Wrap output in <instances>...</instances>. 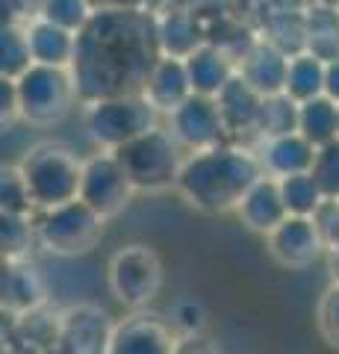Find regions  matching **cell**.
Returning a JSON list of instances; mask_svg holds the SVG:
<instances>
[{
    "label": "cell",
    "instance_id": "26",
    "mask_svg": "<svg viewBox=\"0 0 339 354\" xmlns=\"http://www.w3.org/2000/svg\"><path fill=\"white\" fill-rule=\"evenodd\" d=\"M307 50L325 62L339 59V9L313 3L307 9Z\"/></svg>",
    "mask_w": 339,
    "mask_h": 354
},
{
    "label": "cell",
    "instance_id": "2",
    "mask_svg": "<svg viewBox=\"0 0 339 354\" xmlns=\"http://www.w3.org/2000/svg\"><path fill=\"white\" fill-rule=\"evenodd\" d=\"M262 171V162L245 148L215 145L204 151H192V157L183 160L177 177V189L186 201L201 213H231L239 207L245 192L254 186Z\"/></svg>",
    "mask_w": 339,
    "mask_h": 354
},
{
    "label": "cell",
    "instance_id": "33",
    "mask_svg": "<svg viewBox=\"0 0 339 354\" xmlns=\"http://www.w3.org/2000/svg\"><path fill=\"white\" fill-rule=\"evenodd\" d=\"M310 171L316 180H319L325 198H339V139L327 142V145L316 151Z\"/></svg>",
    "mask_w": 339,
    "mask_h": 354
},
{
    "label": "cell",
    "instance_id": "18",
    "mask_svg": "<svg viewBox=\"0 0 339 354\" xmlns=\"http://www.w3.org/2000/svg\"><path fill=\"white\" fill-rule=\"evenodd\" d=\"M142 95L154 104L159 113H174L186 97L192 95V80H189V68H186V59L180 57H168L162 53L157 59V65L148 74V83L142 88Z\"/></svg>",
    "mask_w": 339,
    "mask_h": 354
},
{
    "label": "cell",
    "instance_id": "17",
    "mask_svg": "<svg viewBox=\"0 0 339 354\" xmlns=\"http://www.w3.org/2000/svg\"><path fill=\"white\" fill-rule=\"evenodd\" d=\"M0 301L9 316L30 313L36 307H45L48 301V283L39 274L36 266L27 260H6L3 266V281H0Z\"/></svg>",
    "mask_w": 339,
    "mask_h": 354
},
{
    "label": "cell",
    "instance_id": "11",
    "mask_svg": "<svg viewBox=\"0 0 339 354\" xmlns=\"http://www.w3.org/2000/svg\"><path fill=\"white\" fill-rule=\"evenodd\" d=\"M266 242H269L271 257L295 272L313 266L327 248L313 216H287L271 234H266Z\"/></svg>",
    "mask_w": 339,
    "mask_h": 354
},
{
    "label": "cell",
    "instance_id": "4",
    "mask_svg": "<svg viewBox=\"0 0 339 354\" xmlns=\"http://www.w3.org/2000/svg\"><path fill=\"white\" fill-rule=\"evenodd\" d=\"M18 86V115L32 127H50L71 113L80 101L77 80L71 68L62 65L32 62L30 68L15 80Z\"/></svg>",
    "mask_w": 339,
    "mask_h": 354
},
{
    "label": "cell",
    "instance_id": "31",
    "mask_svg": "<svg viewBox=\"0 0 339 354\" xmlns=\"http://www.w3.org/2000/svg\"><path fill=\"white\" fill-rule=\"evenodd\" d=\"M32 209H36V204H32L21 165H3V174H0V213H32Z\"/></svg>",
    "mask_w": 339,
    "mask_h": 354
},
{
    "label": "cell",
    "instance_id": "19",
    "mask_svg": "<svg viewBox=\"0 0 339 354\" xmlns=\"http://www.w3.org/2000/svg\"><path fill=\"white\" fill-rule=\"evenodd\" d=\"M316 151L319 148H316L301 130H292V133H283V136L262 139L260 162H262V171L266 174L287 177V174L310 171L313 160H316Z\"/></svg>",
    "mask_w": 339,
    "mask_h": 354
},
{
    "label": "cell",
    "instance_id": "39",
    "mask_svg": "<svg viewBox=\"0 0 339 354\" xmlns=\"http://www.w3.org/2000/svg\"><path fill=\"white\" fill-rule=\"evenodd\" d=\"M325 95H331L339 104V59L327 62V80H325Z\"/></svg>",
    "mask_w": 339,
    "mask_h": 354
},
{
    "label": "cell",
    "instance_id": "14",
    "mask_svg": "<svg viewBox=\"0 0 339 354\" xmlns=\"http://www.w3.org/2000/svg\"><path fill=\"white\" fill-rule=\"evenodd\" d=\"M289 59H292V53H287L280 44L262 36L239 57V74H242L262 97L280 95V92H287Z\"/></svg>",
    "mask_w": 339,
    "mask_h": 354
},
{
    "label": "cell",
    "instance_id": "35",
    "mask_svg": "<svg viewBox=\"0 0 339 354\" xmlns=\"http://www.w3.org/2000/svg\"><path fill=\"white\" fill-rule=\"evenodd\" d=\"M319 328L333 346H339V283L331 286L319 301Z\"/></svg>",
    "mask_w": 339,
    "mask_h": 354
},
{
    "label": "cell",
    "instance_id": "40",
    "mask_svg": "<svg viewBox=\"0 0 339 354\" xmlns=\"http://www.w3.org/2000/svg\"><path fill=\"white\" fill-rule=\"evenodd\" d=\"M327 254H331V272H333V278H336V283H339V242L327 248Z\"/></svg>",
    "mask_w": 339,
    "mask_h": 354
},
{
    "label": "cell",
    "instance_id": "37",
    "mask_svg": "<svg viewBox=\"0 0 339 354\" xmlns=\"http://www.w3.org/2000/svg\"><path fill=\"white\" fill-rule=\"evenodd\" d=\"M45 6V0H3V9L12 12V21L15 18H36Z\"/></svg>",
    "mask_w": 339,
    "mask_h": 354
},
{
    "label": "cell",
    "instance_id": "15",
    "mask_svg": "<svg viewBox=\"0 0 339 354\" xmlns=\"http://www.w3.org/2000/svg\"><path fill=\"white\" fill-rule=\"evenodd\" d=\"M157 36H159L162 53L186 59L192 50H198L206 41V30L201 15L192 6L171 3L157 12Z\"/></svg>",
    "mask_w": 339,
    "mask_h": 354
},
{
    "label": "cell",
    "instance_id": "28",
    "mask_svg": "<svg viewBox=\"0 0 339 354\" xmlns=\"http://www.w3.org/2000/svg\"><path fill=\"white\" fill-rule=\"evenodd\" d=\"M32 242H39L32 213L0 216V248H3V260H27Z\"/></svg>",
    "mask_w": 339,
    "mask_h": 354
},
{
    "label": "cell",
    "instance_id": "23",
    "mask_svg": "<svg viewBox=\"0 0 339 354\" xmlns=\"http://www.w3.org/2000/svg\"><path fill=\"white\" fill-rule=\"evenodd\" d=\"M298 130L316 148L339 139V104L331 95H319L304 101L298 109Z\"/></svg>",
    "mask_w": 339,
    "mask_h": 354
},
{
    "label": "cell",
    "instance_id": "6",
    "mask_svg": "<svg viewBox=\"0 0 339 354\" xmlns=\"http://www.w3.org/2000/svg\"><path fill=\"white\" fill-rule=\"evenodd\" d=\"M104 221L106 218L83 198L41 209V218L36 221L39 245L53 257H83L97 248L104 236Z\"/></svg>",
    "mask_w": 339,
    "mask_h": 354
},
{
    "label": "cell",
    "instance_id": "24",
    "mask_svg": "<svg viewBox=\"0 0 339 354\" xmlns=\"http://www.w3.org/2000/svg\"><path fill=\"white\" fill-rule=\"evenodd\" d=\"M325 80H327V62L322 57H316L313 50L292 53L287 71V95L304 104L310 97L325 95Z\"/></svg>",
    "mask_w": 339,
    "mask_h": 354
},
{
    "label": "cell",
    "instance_id": "10",
    "mask_svg": "<svg viewBox=\"0 0 339 354\" xmlns=\"http://www.w3.org/2000/svg\"><path fill=\"white\" fill-rule=\"evenodd\" d=\"M168 130L189 151L215 148L227 136V124L218 101L213 95H198V92H192L174 113H168Z\"/></svg>",
    "mask_w": 339,
    "mask_h": 354
},
{
    "label": "cell",
    "instance_id": "21",
    "mask_svg": "<svg viewBox=\"0 0 339 354\" xmlns=\"http://www.w3.org/2000/svg\"><path fill=\"white\" fill-rule=\"evenodd\" d=\"M186 68H189L192 92L215 97L224 88V83L236 74L239 62H233V57L224 48H218L213 41H204L198 50H192L186 57Z\"/></svg>",
    "mask_w": 339,
    "mask_h": 354
},
{
    "label": "cell",
    "instance_id": "13",
    "mask_svg": "<svg viewBox=\"0 0 339 354\" xmlns=\"http://www.w3.org/2000/svg\"><path fill=\"white\" fill-rule=\"evenodd\" d=\"M180 334L174 330L171 319L166 322L157 313H142V307L124 322H115L109 354H168L177 351Z\"/></svg>",
    "mask_w": 339,
    "mask_h": 354
},
{
    "label": "cell",
    "instance_id": "30",
    "mask_svg": "<svg viewBox=\"0 0 339 354\" xmlns=\"http://www.w3.org/2000/svg\"><path fill=\"white\" fill-rule=\"evenodd\" d=\"M32 62L36 59L30 50L27 27H18V21H6L3 32H0V74L18 80Z\"/></svg>",
    "mask_w": 339,
    "mask_h": 354
},
{
    "label": "cell",
    "instance_id": "7",
    "mask_svg": "<svg viewBox=\"0 0 339 354\" xmlns=\"http://www.w3.org/2000/svg\"><path fill=\"white\" fill-rule=\"evenodd\" d=\"M159 109L142 92L113 95L86 104V130L101 148H122L124 142L157 127Z\"/></svg>",
    "mask_w": 339,
    "mask_h": 354
},
{
    "label": "cell",
    "instance_id": "1",
    "mask_svg": "<svg viewBox=\"0 0 339 354\" xmlns=\"http://www.w3.org/2000/svg\"><path fill=\"white\" fill-rule=\"evenodd\" d=\"M162 57L154 9L95 12L77 32L71 74L83 104L142 92L151 68Z\"/></svg>",
    "mask_w": 339,
    "mask_h": 354
},
{
    "label": "cell",
    "instance_id": "5",
    "mask_svg": "<svg viewBox=\"0 0 339 354\" xmlns=\"http://www.w3.org/2000/svg\"><path fill=\"white\" fill-rule=\"evenodd\" d=\"M180 148L183 145L171 136V130L154 127L124 142L122 148H115V157L122 160L136 192H162L177 186V177L183 169Z\"/></svg>",
    "mask_w": 339,
    "mask_h": 354
},
{
    "label": "cell",
    "instance_id": "36",
    "mask_svg": "<svg viewBox=\"0 0 339 354\" xmlns=\"http://www.w3.org/2000/svg\"><path fill=\"white\" fill-rule=\"evenodd\" d=\"M313 218L322 230L327 248L336 245L339 242V198H325V201L319 204V209L313 213Z\"/></svg>",
    "mask_w": 339,
    "mask_h": 354
},
{
    "label": "cell",
    "instance_id": "27",
    "mask_svg": "<svg viewBox=\"0 0 339 354\" xmlns=\"http://www.w3.org/2000/svg\"><path fill=\"white\" fill-rule=\"evenodd\" d=\"M298 109H301V104L287 92L262 97L257 136L269 139V136H283V133L298 130Z\"/></svg>",
    "mask_w": 339,
    "mask_h": 354
},
{
    "label": "cell",
    "instance_id": "29",
    "mask_svg": "<svg viewBox=\"0 0 339 354\" xmlns=\"http://www.w3.org/2000/svg\"><path fill=\"white\" fill-rule=\"evenodd\" d=\"M278 180H280V192H283V201H287L289 216H313L325 201V192L319 180L313 177V171L287 174V177H278Z\"/></svg>",
    "mask_w": 339,
    "mask_h": 354
},
{
    "label": "cell",
    "instance_id": "22",
    "mask_svg": "<svg viewBox=\"0 0 339 354\" xmlns=\"http://www.w3.org/2000/svg\"><path fill=\"white\" fill-rule=\"evenodd\" d=\"M27 39H30V50L36 62L71 68L74 53H77V32L74 30H65L59 24H53V21L36 15L27 24Z\"/></svg>",
    "mask_w": 339,
    "mask_h": 354
},
{
    "label": "cell",
    "instance_id": "25",
    "mask_svg": "<svg viewBox=\"0 0 339 354\" xmlns=\"http://www.w3.org/2000/svg\"><path fill=\"white\" fill-rule=\"evenodd\" d=\"M15 328H12V339L24 342L27 351H57V339H59V313L50 316L45 313V307H36L30 313L12 316Z\"/></svg>",
    "mask_w": 339,
    "mask_h": 354
},
{
    "label": "cell",
    "instance_id": "41",
    "mask_svg": "<svg viewBox=\"0 0 339 354\" xmlns=\"http://www.w3.org/2000/svg\"><path fill=\"white\" fill-rule=\"evenodd\" d=\"M171 3H177V0H145V6L148 9H154V12H159V9H166Z\"/></svg>",
    "mask_w": 339,
    "mask_h": 354
},
{
    "label": "cell",
    "instance_id": "42",
    "mask_svg": "<svg viewBox=\"0 0 339 354\" xmlns=\"http://www.w3.org/2000/svg\"><path fill=\"white\" fill-rule=\"evenodd\" d=\"M313 3H319V6H327V9H339V0H313Z\"/></svg>",
    "mask_w": 339,
    "mask_h": 354
},
{
    "label": "cell",
    "instance_id": "16",
    "mask_svg": "<svg viewBox=\"0 0 339 354\" xmlns=\"http://www.w3.org/2000/svg\"><path fill=\"white\" fill-rule=\"evenodd\" d=\"M236 216L242 218V225L248 230H254V234H271V230L289 216L278 177L262 174L260 180L245 192L242 201H239Z\"/></svg>",
    "mask_w": 339,
    "mask_h": 354
},
{
    "label": "cell",
    "instance_id": "32",
    "mask_svg": "<svg viewBox=\"0 0 339 354\" xmlns=\"http://www.w3.org/2000/svg\"><path fill=\"white\" fill-rule=\"evenodd\" d=\"M39 15L53 21V24L65 27V30L80 32L86 24H89V18L95 12H92L89 0H45V6H41Z\"/></svg>",
    "mask_w": 339,
    "mask_h": 354
},
{
    "label": "cell",
    "instance_id": "38",
    "mask_svg": "<svg viewBox=\"0 0 339 354\" xmlns=\"http://www.w3.org/2000/svg\"><path fill=\"white\" fill-rule=\"evenodd\" d=\"M92 12H113V9H148L145 0H89Z\"/></svg>",
    "mask_w": 339,
    "mask_h": 354
},
{
    "label": "cell",
    "instance_id": "12",
    "mask_svg": "<svg viewBox=\"0 0 339 354\" xmlns=\"http://www.w3.org/2000/svg\"><path fill=\"white\" fill-rule=\"evenodd\" d=\"M115 322L97 304H74L59 313L57 351L65 354H97L109 351Z\"/></svg>",
    "mask_w": 339,
    "mask_h": 354
},
{
    "label": "cell",
    "instance_id": "20",
    "mask_svg": "<svg viewBox=\"0 0 339 354\" xmlns=\"http://www.w3.org/2000/svg\"><path fill=\"white\" fill-rule=\"evenodd\" d=\"M218 106H222V115H224V124H227V133H257V124H260V109H262V95L251 86L242 74L231 77L224 83V88L215 95Z\"/></svg>",
    "mask_w": 339,
    "mask_h": 354
},
{
    "label": "cell",
    "instance_id": "9",
    "mask_svg": "<svg viewBox=\"0 0 339 354\" xmlns=\"http://www.w3.org/2000/svg\"><path fill=\"white\" fill-rule=\"evenodd\" d=\"M136 186L130 183L122 160L115 157V151L95 153L83 162V183H80V198L92 209H97L104 218L118 216L130 204Z\"/></svg>",
    "mask_w": 339,
    "mask_h": 354
},
{
    "label": "cell",
    "instance_id": "34",
    "mask_svg": "<svg viewBox=\"0 0 339 354\" xmlns=\"http://www.w3.org/2000/svg\"><path fill=\"white\" fill-rule=\"evenodd\" d=\"M168 319H171L174 330L180 334V339H183V337H198L201 330L206 328V307H204L195 295L180 298V301L171 307Z\"/></svg>",
    "mask_w": 339,
    "mask_h": 354
},
{
    "label": "cell",
    "instance_id": "3",
    "mask_svg": "<svg viewBox=\"0 0 339 354\" xmlns=\"http://www.w3.org/2000/svg\"><path fill=\"white\" fill-rule=\"evenodd\" d=\"M83 162L86 160H77L68 148L53 145V142H39L27 148L18 165L24 171L36 209H50L80 198Z\"/></svg>",
    "mask_w": 339,
    "mask_h": 354
},
{
    "label": "cell",
    "instance_id": "8",
    "mask_svg": "<svg viewBox=\"0 0 339 354\" xmlns=\"http://www.w3.org/2000/svg\"><path fill=\"white\" fill-rule=\"evenodd\" d=\"M109 292H113L124 307H145L154 301L162 290V260L154 248L148 245H124L113 254L106 269Z\"/></svg>",
    "mask_w": 339,
    "mask_h": 354
}]
</instances>
